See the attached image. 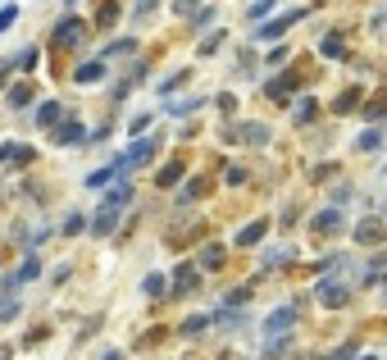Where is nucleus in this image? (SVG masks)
Listing matches in <instances>:
<instances>
[{
    "mask_svg": "<svg viewBox=\"0 0 387 360\" xmlns=\"http://www.w3.org/2000/svg\"><path fill=\"white\" fill-rule=\"evenodd\" d=\"M87 42V23L82 18H64V23H55V46L60 51H73V46Z\"/></svg>",
    "mask_w": 387,
    "mask_h": 360,
    "instance_id": "obj_1",
    "label": "nucleus"
},
{
    "mask_svg": "<svg viewBox=\"0 0 387 360\" xmlns=\"http://www.w3.org/2000/svg\"><path fill=\"white\" fill-rule=\"evenodd\" d=\"M301 18H305V9H287V14L283 18H274V23H260V42H274V37H283L287 32V27H292V23H301Z\"/></svg>",
    "mask_w": 387,
    "mask_h": 360,
    "instance_id": "obj_2",
    "label": "nucleus"
},
{
    "mask_svg": "<svg viewBox=\"0 0 387 360\" xmlns=\"http://www.w3.org/2000/svg\"><path fill=\"white\" fill-rule=\"evenodd\" d=\"M114 228H119V206H101L91 215V232H96V237H110Z\"/></svg>",
    "mask_w": 387,
    "mask_h": 360,
    "instance_id": "obj_3",
    "label": "nucleus"
},
{
    "mask_svg": "<svg viewBox=\"0 0 387 360\" xmlns=\"http://www.w3.org/2000/svg\"><path fill=\"white\" fill-rule=\"evenodd\" d=\"M319 306L342 310V306H346V283H337V278L328 283V278H324V283H319Z\"/></svg>",
    "mask_w": 387,
    "mask_h": 360,
    "instance_id": "obj_4",
    "label": "nucleus"
},
{
    "mask_svg": "<svg viewBox=\"0 0 387 360\" xmlns=\"http://www.w3.org/2000/svg\"><path fill=\"white\" fill-rule=\"evenodd\" d=\"M27 160H32V146L27 142H0V164L14 169V164H27Z\"/></svg>",
    "mask_w": 387,
    "mask_h": 360,
    "instance_id": "obj_5",
    "label": "nucleus"
},
{
    "mask_svg": "<svg viewBox=\"0 0 387 360\" xmlns=\"http://www.w3.org/2000/svg\"><path fill=\"white\" fill-rule=\"evenodd\" d=\"M292 324H296V306H278L274 315L265 319V333H269V337H274V333H287Z\"/></svg>",
    "mask_w": 387,
    "mask_h": 360,
    "instance_id": "obj_6",
    "label": "nucleus"
},
{
    "mask_svg": "<svg viewBox=\"0 0 387 360\" xmlns=\"http://www.w3.org/2000/svg\"><path fill=\"white\" fill-rule=\"evenodd\" d=\"M224 260H228V251L219 247V242L201 247V269H210V274H215V269H224Z\"/></svg>",
    "mask_w": 387,
    "mask_h": 360,
    "instance_id": "obj_7",
    "label": "nucleus"
},
{
    "mask_svg": "<svg viewBox=\"0 0 387 360\" xmlns=\"http://www.w3.org/2000/svg\"><path fill=\"white\" fill-rule=\"evenodd\" d=\"M296 87H301V82H296V77H287V73H283V77H274V82H269L265 92L274 96V101H292V96H296Z\"/></svg>",
    "mask_w": 387,
    "mask_h": 360,
    "instance_id": "obj_8",
    "label": "nucleus"
},
{
    "mask_svg": "<svg viewBox=\"0 0 387 360\" xmlns=\"http://www.w3.org/2000/svg\"><path fill=\"white\" fill-rule=\"evenodd\" d=\"M101 77H105V64H101V60H91V64H77L73 82H77V87H91V82H101Z\"/></svg>",
    "mask_w": 387,
    "mask_h": 360,
    "instance_id": "obj_9",
    "label": "nucleus"
},
{
    "mask_svg": "<svg viewBox=\"0 0 387 360\" xmlns=\"http://www.w3.org/2000/svg\"><path fill=\"white\" fill-rule=\"evenodd\" d=\"M337 228H342V210L337 206H328V210L315 215V232H337Z\"/></svg>",
    "mask_w": 387,
    "mask_h": 360,
    "instance_id": "obj_10",
    "label": "nucleus"
},
{
    "mask_svg": "<svg viewBox=\"0 0 387 360\" xmlns=\"http://www.w3.org/2000/svg\"><path fill=\"white\" fill-rule=\"evenodd\" d=\"M319 55H324V60H346V46H342V32H328L324 42H319Z\"/></svg>",
    "mask_w": 387,
    "mask_h": 360,
    "instance_id": "obj_11",
    "label": "nucleus"
},
{
    "mask_svg": "<svg viewBox=\"0 0 387 360\" xmlns=\"http://www.w3.org/2000/svg\"><path fill=\"white\" fill-rule=\"evenodd\" d=\"M60 119H64L60 101H42V105H37V123H42V128H55Z\"/></svg>",
    "mask_w": 387,
    "mask_h": 360,
    "instance_id": "obj_12",
    "label": "nucleus"
},
{
    "mask_svg": "<svg viewBox=\"0 0 387 360\" xmlns=\"http://www.w3.org/2000/svg\"><path fill=\"white\" fill-rule=\"evenodd\" d=\"M269 232V219H255V223H246V228L237 232V247H255L260 237H265Z\"/></svg>",
    "mask_w": 387,
    "mask_h": 360,
    "instance_id": "obj_13",
    "label": "nucleus"
},
{
    "mask_svg": "<svg viewBox=\"0 0 387 360\" xmlns=\"http://www.w3.org/2000/svg\"><path fill=\"white\" fill-rule=\"evenodd\" d=\"M51 137L60 142V146H73V142H82V123H55Z\"/></svg>",
    "mask_w": 387,
    "mask_h": 360,
    "instance_id": "obj_14",
    "label": "nucleus"
},
{
    "mask_svg": "<svg viewBox=\"0 0 387 360\" xmlns=\"http://www.w3.org/2000/svg\"><path fill=\"white\" fill-rule=\"evenodd\" d=\"M151 155H155V142H132L123 160H128V164H151Z\"/></svg>",
    "mask_w": 387,
    "mask_h": 360,
    "instance_id": "obj_15",
    "label": "nucleus"
},
{
    "mask_svg": "<svg viewBox=\"0 0 387 360\" xmlns=\"http://www.w3.org/2000/svg\"><path fill=\"white\" fill-rule=\"evenodd\" d=\"M32 82H18V87H9V105H14V110H27V105H32Z\"/></svg>",
    "mask_w": 387,
    "mask_h": 360,
    "instance_id": "obj_16",
    "label": "nucleus"
},
{
    "mask_svg": "<svg viewBox=\"0 0 387 360\" xmlns=\"http://www.w3.org/2000/svg\"><path fill=\"white\" fill-rule=\"evenodd\" d=\"M191 287H196V269H191V265H178V274H173V292L182 297V292H191Z\"/></svg>",
    "mask_w": 387,
    "mask_h": 360,
    "instance_id": "obj_17",
    "label": "nucleus"
},
{
    "mask_svg": "<svg viewBox=\"0 0 387 360\" xmlns=\"http://www.w3.org/2000/svg\"><path fill=\"white\" fill-rule=\"evenodd\" d=\"M383 142H387L383 128H364L360 137H355V146H360V151H383Z\"/></svg>",
    "mask_w": 387,
    "mask_h": 360,
    "instance_id": "obj_18",
    "label": "nucleus"
},
{
    "mask_svg": "<svg viewBox=\"0 0 387 360\" xmlns=\"http://www.w3.org/2000/svg\"><path fill=\"white\" fill-rule=\"evenodd\" d=\"M96 23L114 27V23H119V5H114V0H101V5H96Z\"/></svg>",
    "mask_w": 387,
    "mask_h": 360,
    "instance_id": "obj_19",
    "label": "nucleus"
},
{
    "mask_svg": "<svg viewBox=\"0 0 387 360\" xmlns=\"http://www.w3.org/2000/svg\"><path fill=\"white\" fill-rule=\"evenodd\" d=\"M379 237H383V228H379V223H374V219H364L360 228H355V242H360V247H374V242H379Z\"/></svg>",
    "mask_w": 387,
    "mask_h": 360,
    "instance_id": "obj_20",
    "label": "nucleus"
},
{
    "mask_svg": "<svg viewBox=\"0 0 387 360\" xmlns=\"http://www.w3.org/2000/svg\"><path fill=\"white\" fill-rule=\"evenodd\" d=\"M315 110H319V105L310 101V96H301V101L292 105V119H296V123H310V119H315Z\"/></svg>",
    "mask_w": 387,
    "mask_h": 360,
    "instance_id": "obj_21",
    "label": "nucleus"
},
{
    "mask_svg": "<svg viewBox=\"0 0 387 360\" xmlns=\"http://www.w3.org/2000/svg\"><path fill=\"white\" fill-rule=\"evenodd\" d=\"M283 260H296V247H274V251L265 256V269H278Z\"/></svg>",
    "mask_w": 387,
    "mask_h": 360,
    "instance_id": "obj_22",
    "label": "nucleus"
},
{
    "mask_svg": "<svg viewBox=\"0 0 387 360\" xmlns=\"http://www.w3.org/2000/svg\"><path fill=\"white\" fill-rule=\"evenodd\" d=\"M37 274H42V260H37V256H27V260H23V269H18L14 278H18V287H23V283H32Z\"/></svg>",
    "mask_w": 387,
    "mask_h": 360,
    "instance_id": "obj_23",
    "label": "nucleus"
},
{
    "mask_svg": "<svg viewBox=\"0 0 387 360\" xmlns=\"http://www.w3.org/2000/svg\"><path fill=\"white\" fill-rule=\"evenodd\" d=\"M105 206H119V210H123V206H132V187H128V182H119V187L105 197Z\"/></svg>",
    "mask_w": 387,
    "mask_h": 360,
    "instance_id": "obj_24",
    "label": "nucleus"
},
{
    "mask_svg": "<svg viewBox=\"0 0 387 360\" xmlns=\"http://www.w3.org/2000/svg\"><path fill=\"white\" fill-rule=\"evenodd\" d=\"M178 178H182V164H164V169L155 173V182H160V187H173Z\"/></svg>",
    "mask_w": 387,
    "mask_h": 360,
    "instance_id": "obj_25",
    "label": "nucleus"
},
{
    "mask_svg": "<svg viewBox=\"0 0 387 360\" xmlns=\"http://www.w3.org/2000/svg\"><path fill=\"white\" fill-rule=\"evenodd\" d=\"M210 328V319L205 315H191V319H182V337H196V333H205Z\"/></svg>",
    "mask_w": 387,
    "mask_h": 360,
    "instance_id": "obj_26",
    "label": "nucleus"
},
{
    "mask_svg": "<svg viewBox=\"0 0 387 360\" xmlns=\"http://www.w3.org/2000/svg\"><path fill=\"white\" fill-rule=\"evenodd\" d=\"M119 173V164H110V169H96V173H87V187H105V182Z\"/></svg>",
    "mask_w": 387,
    "mask_h": 360,
    "instance_id": "obj_27",
    "label": "nucleus"
},
{
    "mask_svg": "<svg viewBox=\"0 0 387 360\" xmlns=\"http://www.w3.org/2000/svg\"><path fill=\"white\" fill-rule=\"evenodd\" d=\"M269 9H274V0H255V5L246 9V18H250V23H265V18H269Z\"/></svg>",
    "mask_w": 387,
    "mask_h": 360,
    "instance_id": "obj_28",
    "label": "nucleus"
},
{
    "mask_svg": "<svg viewBox=\"0 0 387 360\" xmlns=\"http://www.w3.org/2000/svg\"><path fill=\"white\" fill-rule=\"evenodd\" d=\"M355 101H360V87H351V92H342V96L333 101V110H337V114H346V110H351Z\"/></svg>",
    "mask_w": 387,
    "mask_h": 360,
    "instance_id": "obj_29",
    "label": "nucleus"
},
{
    "mask_svg": "<svg viewBox=\"0 0 387 360\" xmlns=\"http://www.w3.org/2000/svg\"><path fill=\"white\" fill-rule=\"evenodd\" d=\"M9 319H18V301L5 292V297H0V324H9Z\"/></svg>",
    "mask_w": 387,
    "mask_h": 360,
    "instance_id": "obj_30",
    "label": "nucleus"
},
{
    "mask_svg": "<svg viewBox=\"0 0 387 360\" xmlns=\"http://www.w3.org/2000/svg\"><path fill=\"white\" fill-rule=\"evenodd\" d=\"M132 46H137L132 37H119V42H110V46H105V55H132Z\"/></svg>",
    "mask_w": 387,
    "mask_h": 360,
    "instance_id": "obj_31",
    "label": "nucleus"
},
{
    "mask_svg": "<svg viewBox=\"0 0 387 360\" xmlns=\"http://www.w3.org/2000/svg\"><path fill=\"white\" fill-rule=\"evenodd\" d=\"M18 18V5L14 0H9V5H0V32H9V23H14Z\"/></svg>",
    "mask_w": 387,
    "mask_h": 360,
    "instance_id": "obj_32",
    "label": "nucleus"
},
{
    "mask_svg": "<svg viewBox=\"0 0 387 360\" xmlns=\"http://www.w3.org/2000/svg\"><path fill=\"white\" fill-rule=\"evenodd\" d=\"M196 197H205V178H191V182H187V192H182L178 201H196Z\"/></svg>",
    "mask_w": 387,
    "mask_h": 360,
    "instance_id": "obj_33",
    "label": "nucleus"
},
{
    "mask_svg": "<svg viewBox=\"0 0 387 360\" xmlns=\"http://www.w3.org/2000/svg\"><path fill=\"white\" fill-rule=\"evenodd\" d=\"M246 142L265 146V142H269V128H260V123H246Z\"/></svg>",
    "mask_w": 387,
    "mask_h": 360,
    "instance_id": "obj_34",
    "label": "nucleus"
},
{
    "mask_svg": "<svg viewBox=\"0 0 387 360\" xmlns=\"http://www.w3.org/2000/svg\"><path fill=\"white\" fill-rule=\"evenodd\" d=\"M82 228H87V219H82V215H69V219H64V237H77Z\"/></svg>",
    "mask_w": 387,
    "mask_h": 360,
    "instance_id": "obj_35",
    "label": "nucleus"
},
{
    "mask_svg": "<svg viewBox=\"0 0 387 360\" xmlns=\"http://www.w3.org/2000/svg\"><path fill=\"white\" fill-rule=\"evenodd\" d=\"M141 292H146V297H164V278H160V274H151L146 283H141Z\"/></svg>",
    "mask_w": 387,
    "mask_h": 360,
    "instance_id": "obj_36",
    "label": "nucleus"
},
{
    "mask_svg": "<svg viewBox=\"0 0 387 360\" xmlns=\"http://www.w3.org/2000/svg\"><path fill=\"white\" fill-rule=\"evenodd\" d=\"M219 46H224V32H215V37H205V42H201V55H215Z\"/></svg>",
    "mask_w": 387,
    "mask_h": 360,
    "instance_id": "obj_37",
    "label": "nucleus"
},
{
    "mask_svg": "<svg viewBox=\"0 0 387 360\" xmlns=\"http://www.w3.org/2000/svg\"><path fill=\"white\" fill-rule=\"evenodd\" d=\"M182 82H187V73H173V77H169V82H160V96H169V92H178V87H182Z\"/></svg>",
    "mask_w": 387,
    "mask_h": 360,
    "instance_id": "obj_38",
    "label": "nucleus"
},
{
    "mask_svg": "<svg viewBox=\"0 0 387 360\" xmlns=\"http://www.w3.org/2000/svg\"><path fill=\"white\" fill-rule=\"evenodd\" d=\"M250 301V287H237V292H228V306H246Z\"/></svg>",
    "mask_w": 387,
    "mask_h": 360,
    "instance_id": "obj_39",
    "label": "nucleus"
},
{
    "mask_svg": "<svg viewBox=\"0 0 387 360\" xmlns=\"http://www.w3.org/2000/svg\"><path fill=\"white\" fill-rule=\"evenodd\" d=\"M210 18H215V9H191V23H196V27H205Z\"/></svg>",
    "mask_w": 387,
    "mask_h": 360,
    "instance_id": "obj_40",
    "label": "nucleus"
},
{
    "mask_svg": "<svg viewBox=\"0 0 387 360\" xmlns=\"http://www.w3.org/2000/svg\"><path fill=\"white\" fill-rule=\"evenodd\" d=\"M346 201H351V187H333V206H337V210H342V206H346Z\"/></svg>",
    "mask_w": 387,
    "mask_h": 360,
    "instance_id": "obj_41",
    "label": "nucleus"
},
{
    "mask_svg": "<svg viewBox=\"0 0 387 360\" xmlns=\"http://www.w3.org/2000/svg\"><path fill=\"white\" fill-rule=\"evenodd\" d=\"M383 114H387V101H374L369 110H364V119H383Z\"/></svg>",
    "mask_w": 387,
    "mask_h": 360,
    "instance_id": "obj_42",
    "label": "nucleus"
},
{
    "mask_svg": "<svg viewBox=\"0 0 387 360\" xmlns=\"http://www.w3.org/2000/svg\"><path fill=\"white\" fill-rule=\"evenodd\" d=\"M132 14H137V18H151V14H155V0H137V9H132Z\"/></svg>",
    "mask_w": 387,
    "mask_h": 360,
    "instance_id": "obj_43",
    "label": "nucleus"
},
{
    "mask_svg": "<svg viewBox=\"0 0 387 360\" xmlns=\"http://www.w3.org/2000/svg\"><path fill=\"white\" fill-rule=\"evenodd\" d=\"M14 64H18V69H32V64H37V51H23V55H18Z\"/></svg>",
    "mask_w": 387,
    "mask_h": 360,
    "instance_id": "obj_44",
    "label": "nucleus"
},
{
    "mask_svg": "<svg viewBox=\"0 0 387 360\" xmlns=\"http://www.w3.org/2000/svg\"><path fill=\"white\" fill-rule=\"evenodd\" d=\"M351 356H355V342H346V347H342V352H337L333 360H351Z\"/></svg>",
    "mask_w": 387,
    "mask_h": 360,
    "instance_id": "obj_45",
    "label": "nucleus"
},
{
    "mask_svg": "<svg viewBox=\"0 0 387 360\" xmlns=\"http://www.w3.org/2000/svg\"><path fill=\"white\" fill-rule=\"evenodd\" d=\"M196 5H201V0H178V14H191Z\"/></svg>",
    "mask_w": 387,
    "mask_h": 360,
    "instance_id": "obj_46",
    "label": "nucleus"
},
{
    "mask_svg": "<svg viewBox=\"0 0 387 360\" xmlns=\"http://www.w3.org/2000/svg\"><path fill=\"white\" fill-rule=\"evenodd\" d=\"M0 360H9V347H0Z\"/></svg>",
    "mask_w": 387,
    "mask_h": 360,
    "instance_id": "obj_47",
    "label": "nucleus"
},
{
    "mask_svg": "<svg viewBox=\"0 0 387 360\" xmlns=\"http://www.w3.org/2000/svg\"><path fill=\"white\" fill-rule=\"evenodd\" d=\"M351 360H374V356H351Z\"/></svg>",
    "mask_w": 387,
    "mask_h": 360,
    "instance_id": "obj_48",
    "label": "nucleus"
}]
</instances>
